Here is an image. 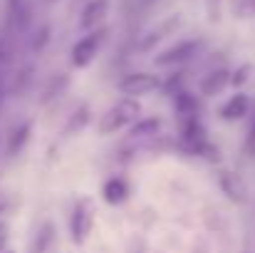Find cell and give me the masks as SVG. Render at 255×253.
<instances>
[{
    "mask_svg": "<svg viewBox=\"0 0 255 253\" xmlns=\"http://www.w3.org/2000/svg\"><path fill=\"white\" fill-rule=\"evenodd\" d=\"M141 114V107L134 97H127L122 102H117L102 119H99V132L102 134H114L119 129H124L129 122H134L136 117Z\"/></svg>",
    "mask_w": 255,
    "mask_h": 253,
    "instance_id": "obj_1",
    "label": "cell"
},
{
    "mask_svg": "<svg viewBox=\"0 0 255 253\" xmlns=\"http://www.w3.org/2000/svg\"><path fill=\"white\" fill-rule=\"evenodd\" d=\"M109 15V0H92L87 2L82 15H80V27L82 30H97Z\"/></svg>",
    "mask_w": 255,
    "mask_h": 253,
    "instance_id": "obj_5",
    "label": "cell"
},
{
    "mask_svg": "<svg viewBox=\"0 0 255 253\" xmlns=\"http://www.w3.org/2000/svg\"><path fill=\"white\" fill-rule=\"evenodd\" d=\"M248 107H251V102H248L246 94H233L221 107V117H226V119H241L243 114H248Z\"/></svg>",
    "mask_w": 255,
    "mask_h": 253,
    "instance_id": "obj_8",
    "label": "cell"
},
{
    "mask_svg": "<svg viewBox=\"0 0 255 253\" xmlns=\"http://www.w3.org/2000/svg\"><path fill=\"white\" fill-rule=\"evenodd\" d=\"M159 127V122L156 119H149L146 124H139L136 129H134V134H144V132H151V129H156Z\"/></svg>",
    "mask_w": 255,
    "mask_h": 253,
    "instance_id": "obj_13",
    "label": "cell"
},
{
    "mask_svg": "<svg viewBox=\"0 0 255 253\" xmlns=\"http://www.w3.org/2000/svg\"><path fill=\"white\" fill-rule=\"evenodd\" d=\"M176 107H178V112L181 114H193L196 112V99L188 94V92H178V97H176Z\"/></svg>",
    "mask_w": 255,
    "mask_h": 253,
    "instance_id": "obj_11",
    "label": "cell"
},
{
    "mask_svg": "<svg viewBox=\"0 0 255 253\" xmlns=\"http://www.w3.org/2000/svg\"><path fill=\"white\" fill-rule=\"evenodd\" d=\"M196 50H198V40H186V42H178V45H173L171 50H166L164 55H159V57H156V65H161V67L181 65V62L191 60V57L196 55Z\"/></svg>",
    "mask_w": 255,
    "mask_h": 253,
    "instance_id": "obj_4",
    "label": "cell"
},
{
    "mask_svg": "<svg viewBox=\"0 0 255 253\" xmlns=\"http://www.w3.org/2000/svg\"><path fill=\"white\" fill-rule=\"evenodd\" d=\"M5 244H7V226L0 224V253L5 251Z\"/></svg>",
    "mask_w": 255,
    "mask_h": 253,
    "instance_id": "obj_15",
    "label": "cell"
},
{
    "mask_svg": "<svg viewBox=\"0 0 255 253\" xmlns=\"http://www.w3.org/2000/svg\"><path fill=\"white\" fill-rule=\"evenodd\" d=\"M89 224H92V214H89V209H87L85 204H80L75 209V214H72V234H75V241L77 244L85 241L87 231H89Z\"/></svg>",
    "mask_w": 255,
    "mask_h": 253,
    "instance_id": "obj_7",
    "label": "cell"
},
{
    "mask_svg": "<svg viewBox=\"0 0 255 253\" xmlns=\"http://www.w3.org/2000/svg\"><path fill=\"white\" fill-rule=\"evenodd\" d=\"M233 12L236 15H253L255 12V0H233Z\"/></svg>",
    "mask_w": 255,
    "mask_h": 253,
    "instance_id": "obj_12",
    "label": "cell"
},
{
    "mask_svg": "<svg viewBox=\"0 0 255 253\" xmlns=\"http://www.w3.org/2000/svg\"><path fill=\"white\" fill-rule=\"evenodd\" d=\"M102 30H94V32H89L85 35L75 47H72V62L77 65V67H85L92 62V57L97 55V50H99V42H102Z\"/></svg>",
    "mask_w": 255,
    "mask_h": 253,
    "instance_id": "obj_3",
    "label": "cell"
},
{
    "mask_svg": "<svg viewBox=\"0 0 255 253\" xmlns=\"http://www.w3.org/2000/svg\"><path fill=\"white\" fill-rule=\"evenodd\" d=\"M2 253H12V251H2Z\"/></svg>",
    "mask_w": 255,
    "mask_h": 253,
    "instance_id": "obj_16",
    "label": "cell"
},
{
    "mask_svg": "<svg viewBox=\"0 0 255 253\" xmlns=\"http://www.w3.org/2000/svg\"><path fill=\"white\" fill-rule=\"evenodd\" d=\"M246 152H248V154H255V124L251 127V134H248V139H246Z\"/></svg>",
    "mask_w": 255,
    "mask_h": 253,
    "instance_id": "obj_14",
    "label": "cell"
},
{
    "mask_svg": "<svg viewBox=\"0 0 255 253\" xmlns=\"http://www.w3.org/2000/svg\"><path fill=\"white\" fill-rule=\"evenodd\" d=\"M104 196H107V201H112V204L122 201V199L127 196V184H124L122 179H112V181H107V186H104Z\"/></svg>",
    "mask_w": 255,
    "mask_h": 253,
    "instance_id": "obj_10",
    "label": "cell"
},
{
    "mask_svg": "<svg viewBox=\"0 0 255 253\" xmlns=\"http://www.w3.org/2000/svg\"><path fill=\"white\" fill-rule=\"evenodd\" d=\"M231 82V72L228 70H213V72H208L203 80H201V92L206 94V97H216V94H221L223 89H226V84Z\"/></svg>",
    "mask_w": 255,
    "mask_h": 253,
    "instance_id": "obj_6",
    "label": "cell"
},
{
    "mask_svg": "<svg viewBox=\"0 0 255 253\" xmlns=\"http://www.w3.org/2000/svg\"><path fill=\"white\" fill-rule=\"evenodd\" d=\"M117 87H119L122 94H129V97H144V94L156 92V89L161 87V82H159L154 75H149V72H131V75L122 77Z\"/></svg>",
    "mask_w": 255,
    "mask_h": 253,
    "instance_id": "obj_2",
    "label": "cell"
},
{
    "mask_svg": "<svg viewBox=\"0 0 255 253\" xmlns=\"http://www.w3.org/2000/svg\"><path fill=\"white\" fill-rule=\"evenodd\" d=\"M27 139H30V124H20V127H15L12 134H10V139H7V152L15 157L20 149H25Z\"/></svg>",
    "mask_w": 255,
    "mask_h": 253,
    "instance_id": "obj_9",
    "label": "cell"
}]
</instances>
